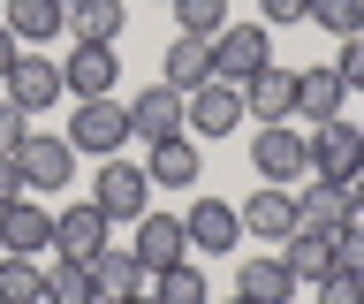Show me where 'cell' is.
Segmentation results:
<instances>
[{"label":"cell","mask_w":364,"mask_h":304,"mask_svg":"<svg viewBox=\"0 0 364 304\" xmlns=\"http://www.w3.org/2000/svg\"><path fill=\"white\" fill-rule=\"evenodd\" d=\"M122 304H152V297H122Z\"/></svg>","instance_id":"f35d334b"},{"label":"cell","mask_w":364,"mask_h":304,"mask_svg":"<svg viewBox=\"0 0 364 304\" xmlns=\"http://www.w3.org/2000/svg\"><path fill=\"white\" fill-rule=\"evenodd\" d=\"M304 145H311V175H326V183H349L364 167V122H311L304 130Z\"/></svg>","instance_id":"277c9868"},{"label":"cell","mask_w":364,"mask_h":304,"mask_svg":"<svg viewBox=\"0 0 364 304\" xmlns=\"http://www.w3.org/2000/svg\"><path fill=\"white\" fill-rule=\"evenodd\" d=\"M289 304H304V297H289Z\"/></svg>","instance_id":"60d3db41"},{"label":"cell","mask_w":364,"mask_h":304,"mask_svg":"<svg viewBox=\"0 0 364 304\" xmlns=\"http://www.w3.org/2000/svg\"><path fill=\"white\" fill-rule=\"evenodd\" d=\"M349 213H357V206H349V183H326V175H304V183H296V229L334 236Z\"/></svg>","instance_id":"d6986e66"},{"label":"cell","mask_w":364,"mask_h":304,"mask_svg":"<svg viewBox=\"0 0 364 304\" xmlns=\"http://www.w3.org/2000/svg\"><path fill=\"white\" fill-rule=\"evenodd\" d=\"M68 145H76V152H99V160H107V152H122V145H129V107H122V99H76V115H68V130H61Z\"/></svg>","instance_id":"3957f363"},{"label":"cell","mask_w":364,"mask_h":304,"mask_svg":"<svg viewBox=\"0 0 364 304\" xmlns=\"http://www.w3.org/2000/svg\"><path fill=\"white\" fill-rule=\"evenodd\" d=\"M182 236H190V251H205V258L243 251V221H235V206H228V198H190Z\"/></svg>","instance_id":"ba28073f"},{"label":"cell","mask_w":364,"mask_h":304,"mask_svg":"<svg viewBox=\"0 0 364 304\" xmlns=\"http://www.w3.org/2000/svg\"><path fill=\"white\" fill-rule=\"evenodd\" d=\"M136 266L144 274H167V266H182L190 258V236H182V213H136Z\"/></svg>","instance_id":"7c38bea8"},{"label":"cell","mask_w":364,"mask_h":304,"mask_svg":"<svg viewBox=\"0 0 364 304\" xmlns=\"http://www.w3.org/2000/svg\"><path fill=\"white\" fill-rule=\"evenodd\" d=\"M0 23L16 31L23 46H46V38H61L68 0H0Z\"/></svg>","instance_id":"cb8c5ba5"},{"label":"cell","mask_w":364,"mask_h":304,"mask_svg":"<svg viewBox=\"0 0 364 304\" xmlns=\"http://www.w3.org/2000/svg\"><path fill=\"white\" fill-rule=\"evenodd\" d=\"M334 76H341V84H349V92H364V31H349V38H334Z\"/></svg>","instance_id":"d6a6232c"},{"label":"cell","mask_w":364,"mask_h":304,"mask_svg":"<svg viewBox=\"0 0 364 304\" xmlns=\"http://www.w3.org/2000/svg\"><path fill=\"white\" fill-rule=\"evenodd\" d=\"M68 38L76 46H122V31H129V0H68Z\"/></svg>","instance_id":"44dd1931"},{"label":"cell","mask_w":364,"mask_h":304,"mask_svg":"<svg viewBox=\"0 0 364 304\" xmlns=\"http://www.w3.org/2000/svg\"><path fill=\"white\" fill-rule=\"evenodd\" d=\"M273 258L289 266V281H296V289H311V281H326V274H334V243H326L318 229H289Z\"/></svg>","instance_id":"603a6c76"},{"label":"cell","mask_w":364,"mask_h":304,"mask_svg":"<svg viewBox=\"0 0 364 304\" xmlns=\"http://www.w3.org/2000/svg\"><path fill=\"white\" fill-rule=\"evenodd\" d=\"M326 243H334V266H341V274H364V213H349Z\"/></svg>","instance_id":"4dcf8cb0"},{"label":"cell","mask_w":364,"mask_h":304,"mask_svg":"<svg viewBox=\"0 0 364 304\" xmlns=\"http://www.w3.org/2000/svg\"><path fill=\"white\" fill-rule=\"evenodd\" d=\"M38 289H46V266H38V258L0 251V304H38Z\"/></svg>","instance_id":"83f0119b"},{"label":"cell","mask_w":364,"mask_h":304,"mask_svg":"<svg viewBox=\"0 0 364 304\" xmlns=\"http://www.w3.org/2000/svg\"><path fill=\"white\" fill-rule=\"evenodd\" d=\"M235 92H243V115H250V122H289V115H296V69H281V61L250 69Z\"/></svg>","instance_id":"4fadbf2b"},{"label":"cell","mask_w":364,"mask_h":304,"mask_svg":"<svg viewBox=\"0 0 364 304\" xmlns=\"http://www.w3.org/2000/svg\"><path fill=\"white\" fill-rule=\"evenodd\" d=\"M167 8H175V31H190V38H213L228 23V0H167Z\"/></svg>","instance_id":"f1b7e54d"},{"label":"cell","mask_w":364,"mask_h":304,"mask_svg":"<svg viewBox=\"0 0 364 304\" xmlns=\"http://www.w3.org/2000/svg\"><path fill=\"white\" fill-rule=\"evenodd\" d=\"M16 160H23V183H31V190H61V183H76V145H68L61 130H31Z\"/></svg>","instance_id":"9c48e42d"},{"label":"cell","mask_w":364,"mask_h":304,"mask_svg":"<svg viewBox=\"0 0 364 304\" xmlns=\"http://www.w3.org/2000/svg\"><path fill=\"white\" fill-rule=\"evenodd\" d=\"M0 251H16V258H38V251H53V213L23 190L16 206H0Z\"/></svg>","instance_id":"9a60e30c"},{"label":"cell","mask_w":364,"mask_h":304,"mask_svg":"<svg viewBox=\"0 0 364 304\" xmlns=\"http://www.w3.org/2000/svg\"><path fill=\"white\" fill-rule=\"evenodd\" d=\"M91 206L107 213V221H136V213H152V175H144V160L107 152L99 175H91Z\"/></svg>","instance_id":"7a4b0ae2"},{"label":"cell","mask_w":364,"mask_h":304,"mask_svg":"<svg viewBox=\"0 0 364 304\" xmlns=\"http://www.w3.org/2000/svg\"><path fill=\"white\" fill-rule=\"evenodd\" d=\"M235 297L243 304H289V297H304V289H296L289 266L266 251V258H243V266H235Z\"/></svg>","instance_id":"d4e9b609"},{"label":"cell","mask_w":364,"mask_h":304,"mask_svg":"<svg viewBox=\"0 0 364 304\" xmlns=\"http://www.w3.org/2000/svg\"><path fill=\"white\" fill-rule=\"evenodd\" d=\"M144 297H152V304H213V289H205V266H198V258H182V266L152 274Z\"/></svg>","instance_id":"484cf974"},{"label":"cell","mask_w":364,"mask_h":304,"mask_svg":"<svg viewBox=\"0 0 364 304\" xmlns=\"http://www.w3.org/2000/svg\"><path fill=\"white\" fill-rule=\"evenodd\" d=\"M144 289H152V274L136 266V251H129V243H107V251L91 258V297H99V304L144 297Z\"/></svg>","instance_id":"ac0fdd59"},{"label":"cell","mask_w":364,"mask_h":304,"mask_svg":"<svg viewBox=\"0 0 364 304\" xmlns=\"http://www.w3.org/2000/svg\"><path fill=\"white\" fill-rule=\"evenodd\" d=\"M182 122H190V137H235L250 115H243V92L213 76L205 92H190V99H182Z\"/></svg>","instance_id":"52a82bcc"},{"label":"cell","mask_w":364,"mask_h":304,"mask_svg":"<svg viewBox=\"0 0 364 304\" xmlns=\"http://www.w3.org/2000/svg\"><path fill=\"white\" fill-rule=\"evenodd\" d=\"M129 137L136 145H159V137H182V92L152 84V92L129 99Z\"/></svg>","instance_id":"7402d4cb"},{"label":"cell","mask_w":364,"mask_h":304,"mask_svg":"<svg viewBox=\"0 0 364 304\" xmlns=\"http://www.w3.org/2000/svg\"><path fill=\"white\" fill-rule=\"evenodd\" d=\"M38 304H99V297H91V266H84V258H53Z\"/></svg>","instance_id":"4316f807"},{"label":"cell","mask_w":364,"mask_h":304,"mask_svg":"<svg viewBox=\"0 0 364 304\" xmlns=\"http://www.w3.org/2000/svg\"><path fill=\"white\" fill-rule=\"evenodd\" d=\"M304 16H311V0H258V23H304Z\"/></svg>","instance_id":"e575fe53"},{"label":"cell","mask_w":364,"mask_h":304,"mask_svg":"<svg viewBox=\"0 0 364 304\" xmlns=\"http://www.w3.org/2000/svg\"><path fill=\"white\" fill-rule=\"evenodd\" d=\"M107 243H114V221L91 206V198H84V206H61V213H53V251H61V258H84V266H91Z\"/></svg>","instance_id":"8fae6325"},{"label":"cell","mask_w":364,"mask_h":304,"mask_svg":"<svg viewBox=\"0 0 364 304\" xmlns=\"http://www.w3.org/2000/svg\"><path fill=\"white\" fill-rule=\"evenodd\" d=\"M273 61V31L266 23H220L213 31V76L220 84H243L250 69H266Z\"/></svg>","instance_id":"5b68a950"},{"label":"cell","mask_w":364,"mask_h":304,"mask_svg":"<svg viewBox=\"0 0 364 304\" xmlns=\"http://www.w3.org/2000/svg\"><path fill=\"white\" fill-rule=\"evenodd\" d=\"M250 167H258V183H304L311 175V145H304V130L296 122H258L250 130Z\"/></svg>","instance_id":"6da1fadb"},{"label":"cell","mask_w":364,"mask_h":304,"mask_svg":"<svg viewBox=\"0 0 364 304\" xmlns=\"http://www.w3.org/2000/svg\"><path fill=\"white\" fill-rule=\"evenodd\" d=\"M23 190H31V183H23V160H16V152H0V206H16Z\"/></svg>","instance_id":"d590c367"},{"label":"cell","mask_w":364,"mask_h":304,"mask_svg":"<svg viewBox=\"0 0 364 304\" xmlns=\"http://www.w3.org/2000/svg\"><path fill=\"white\" fill-rule=\"evenodd\" d=\"M349 206L364 213V167H357V175H349Z\"/></svg>","instance_id":"74e56055"},{"label":"cell","mask_w":364,"mask_h":304,"mask_svg":"<svg viewBox=\"0 0 364 304\" xmlns=\"http://www.w3.org/2000/svg\"><path fill=\"white\" fill-rule=\"evenodd\" d=\"M235 221H243L250 243H281V236L296 229V190L289 183H258L243 206H235Z\"/></svg>","instance_id":"30bf717a"},{"label":"cell","mask_w":364,"mask_h":304,"mask_svg":"<svg viewBox=\"0 0 364 304\" xmlns=\"http://www.w3.org/2000/svg\"><path fill=\"white\" fill-rule=\"evenodd\" d=\"M23 137H31V115L0 99V152H23Z\"/></svg>","instance_id":"836d02e7"},{"label":"cell","mask_w":364,"mask_h":304,"mask_svg":"<svg viewBox=\"0 0 364 304\" xmlns=\"http://www.w3.org/2000/svg\"><path fill=\"white\" fill-rule=\"evenodd\" d=\"M114 76H122V53H114V46H68L61 92H68V99H107Z\"/></svg>","instance_id":"e0dca14e"},{"label":"cell","mask_w":364,"mask_h":304,"mask_svg":"<svg viewBox=\"0 0 364 304\" xmlns=\"http://www.w3.org/2000/svg\"><path fill=\"white\" fill-rule=\"evenodd\" d=\"M311 23L349 38V31H364V0H311Z\"/></svg>","instance_id":"f546056e"},{"label":"cell","mask_w":364,"mask_h":304,"mask_svg":"<svg viewBox=\"0 0 364 304\" xmlns=\"http://www.w3.org/2000/svg\"><path fill=\"white\" fill-rule=\"evenodd\" d=\"M16 53H23V38H16L8 23H0V76H8V61H16Z\"/></svg>","instance_id":"8d00e7d4"},{"label":"cell","mask_w":364,"mask_h":304,"mask_svg":"<svg viewBox=\"0 0 364 304\" xmlns=\"http://www.w3.org/2000/svg\"><path fill=\"white\" fill-rule=\"evenodd\" d=\"M0 84H8V107H23V115L61 107V61H46V53H16Z\"/></svg>","instance_id":"8992f818"},{"label":"cell","mask_w":364,"mask_h":304,"mask_svg":"<svg viewBox=\"0 0 364 304\" xmlns=\"http://www.w3.org/2000/svg\"><path fill=\"white\" fill-rule=\"evenodd\" d=\"M304 304H364V274H326V281H311V289H304Z\"/></svg>","instance_id":"1f68e13d"},{"label":"cell","mask_w":364,"mask_h":304,"mask_svg":"<svg viewBox=\"0 0 364 304\" xmlns=\"http://www.w3.org/2000/svg\"><path fill=\"white\" fill-rule=\"evenodd\" d=\"M144 175H152V190H182V183H198V175H205V152H198V137L182 130V137H159V145H144Z\"/></svg>","instance_id":"ffe728a7"},{"label":"cell","mask_w":364,"mask_h":304,"mask_svg":"<svg viewBox=\"0 0 364 304\" xmlns=\"http://www.w3.org/2000/svg\"><path fill=\"white\" fill-rule=\"evenodd\" d=\"M341 99H349V84L334 76V61H311V69H296V130H311V122H334Z\"/></svg>","instance_id":"2e32d148"},{"label":"cell","mask_w":364,"mask_h":304,"mask_svg":"<svg viewBox=\"0 0 364 304\" xmlns=\"http://www.w3.org/2000/svg\"><path fill=\"white\" fill-rule=\"evenodd\" d=\"M228 304H243V297H228Z\"/></svg>","instance_id":"ab89813d"},{"label":"cell","mask_w":364,"mask_h":304,"mask_svg":"<svg viewBox=\"0 0 364 304\" xmlns=\"http://www.w3.org/2000/svg\"><path fill=\"white\" fill-rule=\"evenodd\" d=\"M159 84H167V92H205V84H213V38H190V31H175V38H167V53H159Z\"/></svg>","instance_id":"5bb4252c"}]
</instances>
